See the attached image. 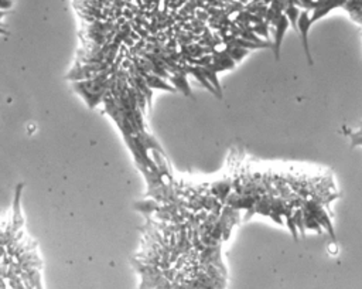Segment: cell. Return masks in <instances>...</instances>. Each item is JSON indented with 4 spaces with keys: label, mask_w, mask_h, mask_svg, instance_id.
<instances>
[{
    "label": "cell",
    "mask_w": 362,
    "mask_h": 289,
    "mask_svg": "<svg viewBox=\"0 0 362 289\" xmlns=\"http://www.w3.org/2000/svg\"><path fill=\"white\" fill-rule=\"evenodd\" d=\"M300 5L310 13L311 24L335 9H343L359 26L362 34V0H300Z\"/></svg>",
    "instance_id": "cell-1"
},
{
    "label": "cell",
    "mask_w": 362,
    "mask_h": 289,
    "mask_svg": "<svg viewBox=\"0 0 362 289\" xmlns=\"http://www.w3.org/2000/svg\"><path fill=\"white\" fill-rule=\"evenodd\" d=\"M290 26V22L287 18L286 14H283L279 20V23L275 26V43H273V51H275V57L279 60V55H280V47H281V42H283V35L286 33L287 27Z\"/></svg>",
    "instance_id": "cell-2"
},
{
    "label": "cell",
    "mask_w": 362,
    "mask_h": 289,
    "mask_svg": "<svg viewBox=\"0 0 362 289\" xmlns=\"http://www.w3.org/2000/svg\"><path fill=\"white\" fill-rule=\"evenodd\" d=\"M22 189H23V184L20 183L17 186V189H16V199H14V204H13V210H14V213H13V217H12V223H10V225H12V228L14 233H18V231L22 230V227H23V216H22V213H20V193H22Z\"/></svg>",
    "instance_id": "cell-3"
},
{
    "label": "cell",
    "mask_w": 362,
    "mask_h": 289,
    "mask_svg": "<svg viewBox=\"0 0 362 289\" xmlns=\"http://www.w3.org/2000/svg\"><path fill=\"white\" fill-rule=\"evenodd\" d=\"M145 80H146L147 85H149L152 89L158 88V89H164V91H171V92H175V91H177V89L174 88V85L170 83L169 80L158 77V75H156V74H150V72H147Z\"/></svg>",
    "instance_id": "cell-4"
},
{
    "label": "cell",
    "mask_w": 362,
    "mask_h": 289,
    "mask_svg": "<svg viewBox=\"0 0 362 289\" xmlns=\"http://www.w3.org/2000/svg\"><path fill=\"white\" fill-rule=\"evenodd\" d=\"M186 75H187V74H184V72H175V74H171V77H170V83L174 85L175 89H178V91H181L183 94H186L190 97V95H191V89H190V85H188Z\"/></svg>",
    "instance_id": "cell-5"
},
{
    "label": "cell",
    "mask_w": 362,
    "mask_h": 289,
    "mask_svg": "<svg viewBox=\"0 0 362 289\" xmlns=\"http://www.w3.org/2000/svg\"><path fill=\"white\" fill-rule=\"evenodd\" d=\"M344 132H345V135L350 138L351 145H352L354 148H355V146L362 148V122L354 125V126H351V128H348V129H345Z\"/></svg>",
    "instance_id": "cell-6"
},
{
    "label": "cell",
    "mask_w": 362,
    "mask_h": 289,
    "mask_svg": "<svg viewBox=\"0 0 362 289\" xmlns=\"http://www.w3.org/2000/svg\"><path fill=\"white\" fill-rule=\"evenodd\" d=\"M225 50H227V53H228L235 61H240L245 55L249 54V50H248V48L242 47H225Z\"/></svg>",
    "instance_id": "cell-7"
}]
</instances>
